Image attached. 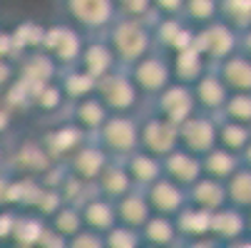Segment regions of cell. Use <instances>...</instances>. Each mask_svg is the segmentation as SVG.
Returning <instances> with one entry per match:
<instances>
[{"label": "cell", "instance_id": "obj_1", "mask_svg": "<svg viewBox=\"0 0 251 248\" xmlns=\"http://www.w3.org/2000/svg\"><path fill=\"white\" fill-rule=\"evenodd\" d=\"M104 40L117 55L120 67H132L137 60H142L147 52L154 50V38H152V25L150 18H117L104 32Z\"/></svg>", "mask_w": 251, "mask_h": 248}, {"label": "cell", "instance_id": "obj_2", "mask_svg": "<svg viewBox=\"0 0 251 248\" xmlns=\"http://www.w3.org/2000/svg\"><path fill=\"white\" fill-rule=\"evenodd\" d=\"M62 20L73 23L85 35H102L120 15L115 0H55Z\"/></svg>", "mask_w": 251, "mask_h": 248}, {"label": "cell", "instance_id": "obj_3", "mask_svg": "<svg viewBox=\"0 0 251 248\" xmlns=\"http://www.w3.org/2000/svg\"><path fill=\"white\" fill-rule=\"evenodd\" d=\"M35 136L40 139L43 149L48 152V157L55 164H65L77 149H82L92 139V134L87 129H82L80 124H75L73 119H67V117H57V119L43 122V129Z\"/></svg>", "mask_w": 251, "mask_h": 248}, {"label": "cell", "instance_id": "obj_4", "mask_svg": "<svg viewBox=\"0 0 251 248\" xmlns=\"http://www.w3.org/2000/svg\"><path fill=\"white\" fill-rule=\"evenodd\" d=\"M92 139L112 159H125L139 149V114H110Z\"/></svg>", "mask_w": 251, "mask_h": 248}, {"label": "cell", "instance_id": "obj_5", "mask_svg": "<svg viewBox=\"0 0 251 248\" xmlns=\"http://www.w3.org/2000/svg\"><path fill=\"white\" fill-rule=\"evenodd\" d=\"M97 97L115 114H139L147 102L125 67H117L115 72H110L97 82Z\"/></svg>", "mask_w": 251, "mask_h": 248}, {"label": "cell", "instance_id": "obj_6", "mask_svg": "<svg viewBox=\"0 0 251 248\" xmlns=\"http://www.w3.org/2000/svg\"><path fill=\"white\" fill-rule=\"evenodd\" d=\"M85 43H87V35L80 27H75L73 23L60 18L55 23H48L40 50H45L57 62V67L65 69V67H75L80 62Z\"/></svg>", "mask_w": 251, "mask_h": 248}, {"label": "cell", "instance_id": "obj_7", "mask_svg": "<svg viewBox=\"0 0 251 248\" xmlns=\"http://www.w3.org/2000/svg\"><path fill=\"white\" fill-rule=\"evenodd\" d=\"M194 47L211 65H217V62H222V60H226V57H231L234 52L241 50V30L234 27L231 23H226L224 18H219L209 25L197 27Z\"/></svg>", "mask_w": 251, "mask_h": 248}, {"label": "cell", "instance_id": "obj_8", "mask_svg": "<svg viewBox=\"0 0 251 248\" xmlns=\"http://www.w3.org/2000/svg\"><path fill=\"white\" fill-rule=\"evenodd\" d=\"M129 77L134 80L137 90L142 92L147 102L152 97H157L174 77H172V65H169V55H164L162 50H152L142 60H137L132 67H127Z\"/></svg>", "mask_w": 251, "mask_h": 248}, {"label": "cell", "instance_id": "obj_9", "mask_svg": "<svg viewBox=\"0 0 251 248\" xmlns=\"http://www.w3.org/2000/svg\"><path fill=\"white\" fill-rule=\"evenodd\" d=\"M179 147V127L159 117L150 107L139 112V149L154 157H167Z\"/></svg>", "mask_w": 251, "mask_h": 248}, {"label": "cell", "instance_id": "obj_10", "mask_svg": "<svg viewBox=\"0 0 251 248\" xmlns=\"http://www.w3.org/2000/svg\"><path fill=\"white\" fill-rule=\"evenodd\" d=\"M150 25H152L154 47L162 50L164 55H174L179 50H187L197 40V27L189 20H184L182 15H157V13H152Z\"/></svg>", "mask_w": 251, "mask_h": 248}, {"label": "cell", "instance_id": "obj_11", "mask_svg": "<svg viewBox=\"0 0 251 248\" xmlns=\"http://www.w3.org/2000/svg\"><path fill=\"white\" fill-rule=\"evenodd\" d=\"M147 107L152 112H157L159 117L169 119L172 124H182L187 122L194 112H199L197 107V97H194V90L192 85H182V82H169L157 97H152L147 102Z\"/></svg>", "mask_w": 251, "mask_h": 248}, {"label": "cell", "instance_id": "obj_12", "mask_svg": "<svg viewBox=\"0 0 251 248\" xmlns=\"http://www.w3.org/2000/svg\"><path fill=\"white\" fill-rule=\"evenodd\" d=\"M179 147H184L199 157L219 147V117L194 112L187 122L179 124Z\"/></svg>", "mask_w": 251, "mask_h": 248}, {"label": "cell", "instance_id": "obj_13", "mask_svg": "<svg viewBox=\"0 0 251 248\" xmlns=\"http://www.w3.org/2000/svg\"><path fill=\"white\" fill-rule=\"evenodd\" d=\"M52 166H55V161L48 157V152L43 149L38 136H27V139L18 141V144H10V171L13 174L43 179Z\"/></svg>", "mask_w": 251, "mask_h": 248}, {"label": "cell", "instance_id": "obj_14", "mask_svg": "<svg viewBox=\"0 0 251 248\" xmlns=\"http://www.w3.org/2000/svg\"><path fill=\"white\" fill-rule=\"evenodd\" d=\"M112 161V157L107 154L95 139H90L82 149H77L73 157L65 161V169L77 176L80 181H85L87 186H95V181L102 176V171L107 169V164Z\"/></svg>", "mask_w": 251, "mask_h": 248}, {"label": "cell", "instance_id": "obj_15", "mask_svg": "<svg viewBox=\"0 0 251 248\" xmlns=\"http://www.w3.org/2000/svg\"><path fill=\"white\" fill-rule=\"evenodd\" d=\"M192 90H194V97H197L199 112H206V114H214V117L222 114L224 104H226V99L231 94V90L226 87V82L222 80L219 69L214 65L192 85Z\"/></svg>", "mask_w": 251, "mask_h": 248}, {"label": "cell", "instance_id": "obj_16", "mask_svg": "<svg viewBox=\"0 0 251 248\" xmlns=\"http://www.w3.org/2000/svg\"><path fill=\"white\" fill-rule=\"evenodd\" d=\"M77 67H82L87 75H92L100 82L102 77L115 72L120 67V62H117V55L110 47V43L104 40V35H87V43H85V50L80 55Z\"/></svg>", "mask_w": 251, "mask_h": 248}, {"label": "cell", "instance_id": "obj_17", "mask_svg": "<svg viewBox=\"0 0 251 248\" xmlns=\"http://www.w3.org/2000/svg\"><path fill=\"white\" fill-rule=\"evenodd\" d=\"M15 62H18V80L25 82L30 90L40 87V85H48V82L57 80V75H60L57 62L45 50L23 52L20 57H15Z\"/></svg>", "mask_w": 251, "mask_h": 248}, {"label": "cell", "instance_id": "obj_18", "mask_svg": "<svg viewBox=\"0 0 251 248\" xmlns=\"http://www.w3.org/2000/svg\"><path fill=\"white\" fill-rule=\"evenodd\" d=\"M147 199H150V206L154 214H164V216H176L187 203H189V194L182 184L172 181L169 176H162L154 184H150L145 189Z\"/></svg>", "mask_w": 251, "mask_h": 248}, {"label": "cell", "instance_id": "obj_19", "mask_svg": "<svg viewBox=\"0 0 251 248\" xmlns=\"http://www.w3.org/2000/svg\"><path fill=\"white\" fill-rule=\"evenodd\" d=\"M77 206H80L85 228H92V231H97V233H107V231H112V228L120 224L115 201L107 199V196H102L100 191H95V186L90 189V194H87Z\"/></svg>", "mask_w": 251, "mask_h": 248}, {"label": "cell", "instance_id": "obj_20", "mask_svg": "<svg viewBox=\"0 0 251 248\" xmlns=\"http://www.w3.org/2000/svg\"><path fill=\"white\" fill-rule=\"evenodd\" d=\"M211 238L219 243H236L249 238V216L239 206L226 203L224 208L211 214Z\"/></svg>", "mask_w": 251, "mask_h": 248}, {"label": "cell", "instance_id": "obj_21", "mask_svg": "<svg viewBox=\"0 0 251 248\" xmlns=\"http://www.w3.org/2000/svg\"><path fill=\"white\" fill-rule=\"evenodd\" d=\"M162 166H164V176H169L176 184H182L184 189H189L192 184H197L204 176L201 157L184 149V147H176L172 154H167L162 159Z\"/></svg>", "mask_w": 251, "mask_h": 248}, {"label": "cell", "instance_id": "obj_22", "mask_svg": "<svg viewBox=\"0 0 251 248\" xmlns=\"http://www.w3.org/2000/svg\"><path fill=\"white\" fill-rule=\"evenodd\" d=\"M67 97L60 87L57 80L48 82V85H40L30 92V114H35L40 122H50V119H57L65 114L67 110Z\"/></svg>", "mask_w": 251, "mask_h": 248}, {"label": "cell", "instance_id": "obj_23", "mask_svg": "<svg viewBox=\"0 0 251 248\" xmlns=\"http://www.w3.org/2000/svg\"><path fill=\"white\" fill-rule=\"evenodd\" d=\"M110 114H112V112L107 110V104H104L97 94H92V97H85V99H77V102H70L62 117L73 119V122L80 124L82 129H87L90 134H95V132L107 122V117H110Z\"/></svg>", "mask_w": 251, "mask_h": 248}, {"label": "cell", "instance_id": "obj_24", "mask_svg": "<svg viewBox=\"0 0 251 248\" xmlns=\"http://www.w3.org/2000/svg\"><path fill=\"white\" fill-rule=\"evenodd\" d=\"M120 161L127 166L134 186H139V189H147L150 184H154L157 179H162V176H164L162 157H154V154H150L145 149H137L129 157L120 159Z\"/></svg>", "mask_w": 251, "mask_h": 248}, {"label": "cell", "instance_id": "obj_25", "mask_svg": "<svg viewBox=\"0 0 251 248\" xmlns=\"http://www.w3.org/2000/svg\"><path fill=\"white\" fill-rule=\"evenodd\" d=\"M169 65H172V77L174 82H182V85H194L206 69L211 67V62L192 45L187 50H179L174 55H169Z\"/></svg>", "mask_w": 251, "mask_h": 248}, {"label": "cell", "instance_id": "obj_26", "mask_svg": "<svg viewBox=\"0 0 251 248\" xmlns=\"http://www.w3.org/2000/svg\"><path fill=\"white\" fill-rule=\"evenodd\" d=\"M189 194V203L209 211V214H214V211H219L229 203V194H226V181H219V179H211V176H201V179L197 184H192L187 189Z\"/></svg>", "mask_w": 251, "mask_h": 248}, {"label": "cell", "instance_id": "obj_27", "mask_svg": "<svg viewBox=\"0 0 251 248\" xmlns=\"http://www.w3.org/2000/svg\"><path fill=\"white\" fill-rule=\"evenodd\" d=\"M115 208H117V219L120 224L125 226H132V228H142L147 224V219L154 214L152 206H150V199L145 194V189L134 186L129 194H125L122 199L115 201Z\"/></svg>", "mask_w": 251, "mask_h": 248}, {"label": "cell", "instance_id": "obj_28", "mask_svg": "<svg viewBox=\"0 0 251 248\" xmlns=\"http://www.w3.org/2000/svg\"><path fill=\"white\" fill-rule=\"evenodd\" d=\"M179 238L187 241H201V238H211V214L194 203H187L179 214L174 216Z\"/></svg>", "mask_w": 251, "mask_h": 248}, {"label": "cell", "instance_id": "obj_29", "mask_svg": "<svg viewBox=\"0 0 251 248\" xmlns=\"http://www.w3.org/2000/svg\"><path fill=\"white\" fill-rule=\"evenodd\" d=\"M214 67L219 69L222 80L226 82V87L231 92H251V57L244 50L217 62Z\"/></svg>", "mask_w": 251, "mask_h": 248}, {"label": "cell", "instance_id": "obj_30", "mask_svg": "<svg viewBox=\"0 0 251 248\" xmlns=\"http://www.w3.org/2000/svg\"><path fill=\"white\" fill-rule=\"evenodd\" d=\"M134 189V181H132V176L127 171V166L120 161V159H112L110 164H107V169L102 171V176L95 181V191H100L102 196L107 199H122L125 194H129Z\"/></svg>", "mask_w": 251, "mask_h": 248}, {"label": "cell", "instance_id": "obj_31", "mask_svg": "<svg viewBox=\"0 0 251 248\" xmlns=\"http://www.w3.org/2000/svg\"><path fill=\"white\" fill-rule=\"evenodd\" d=\"M142 238H145L147 248H172L179 241V231L172 216L164 214H152L147 219V224L139 228Z\"/></svg>", "mask_w": 251, "mask_h": 248}, {"label": "cell", "instance_id": "obj_32", "mask_svg": "<svg viewBox=\"0 0 251 248\" xmlns=\"http://www.w3.org/2000/svg\"><path fill=\"white\" fill-rule=\"evenodd\" d=\"M201 166L204 174L211 176V179H219V181H229L231 176L241 169V154L224 149V147H214L211 152H206L201 157Z\"/></svg>", "mask_w": 251, "mask_h": 248}, {"label": "cell", "instance_id": "obj_33", "mask_svg": "<svg viewBox=\"0 0 251 248\" xmlns=\"http://www.w3.org/2000/svg\"><path fill=\"white\" fill-rule=\"evenodd\" d=\"M57 82L67 97V102H77V99H85V97H92L97 94V80L92 75H87L82 67H65L60 69L57 75Z\"/></svg>", "mask_w": 251, "mask_h": 248}, {"label": "cell", "instance_id": "obj_34", "mask_svg": "<svg viewBox=\"0 0 251 248\" xmlns=\"http://www.w3.org/2000/svg\"><path fill=\"white\" fill-rule=\"evenodd\" d=\"M45 23L38 20H20L18 25L10 27V38H13V57H20L23 52L30 50H40L43 47V38H45Z\"/></svg>", "mask_w": 251, "mask_h": 248}, {"label": "cell", "instance_id": "obj_35", "mask_svg": "<svg viewBox=\"0 0 251 248\" xmlns=\"http://www.w3.org/2000/svg\"><path fill=\"white\" fill-rule=\"evenodd\" d=\"M48 226H50L55 233H60L62 238L70 241L75 233H80V231L85 228V221H82V214H80V206L65 201V203L55 211V214L48 219Z\"/></svg>", "mask_w": 251, "mask_h": 248}, {"label": "cell", "instance_id": "obj_36", "mask_svg": "<svg viewBox=\"0 0 251 248\" xmlns=\"http://www.w3.org/2000/svg\"><path fill=\"white\" fill-rule=\"evenodd\" d=\"M249 139H251V127L249 124H241V122H231V119L219 117V147L241 154L244 147L249 144Z\"/></svg>", "mask_w": 251, "mask_h": 248}, {"label": "cell", "instance_id": "obj_37", "mask_svg": "<svg viewBox=\"0 0 251 248\" xmlns=\"http://www.w3.org/2000/svg\"><path fill=\"white\" fill-rule=\"evenodd\" d=\"M184 20H189L194 27L209 25L222 18V3L219 0H184Z\"/></svg>", "mask_w": 251, "mask_h": 248}, {"label": "cell", "instance_id": "obj_38", "mask_svg": "<svg viewBox=\"0 0 251 248\" xmlns=\"http://www.w3.org/2000/svg\"><path fill=\"white\" fill-rule=\"evenodd\" d=\"M226 194H229V203L239 206V208H251V169L241 164V169L226 181Z\"/></svg>", "mask_w": 251, "mask_h": 248}, {"label": "cell", "instance_id": "obj_39", "mask_svg": "<svg viewBox=\"0 0 251 248\" xmlns=\"http://www.w3.org/2000/svg\"><path fill=\"white\" fill-rule=\"evenodd\" d=\"M219 117L251 127V92H231Z\"/></svg>", "mask_w": 251, "mask_h": 248}, {"label": "cell", "instance_id": "obj_40", "mask_svg": "<svg viewBox=\"0 0 251 248\" xmlns=\"http://www.w3.org/2000/svg\"><path fill=\"white\" fill-rule=\"evenodd\" d=\"M104 241H107V248H145V238H142L139 228H132L125 224H117L112 231H107Z\"/></svg>", "mask_w": 251, "mask_h": 248}, {"label": "cell", "instance_id": "obj_41", "mask_svg": "<svg viewBox=\"0 0 251 248\" xmlns=\"http://www.w3.org/2000/svg\"><path fill=\"white\" fill-rule=\"evenodd\" d=\"M219 3H222V18L226 23H231L239 30L251 25V0H219Z\"/></svg>", "mask_w": 251, "mask_h": 248}, {"label": "cell", "instance_id": "obj_42", "mask_svg": "<svg viewBox=\"0 0 251 248\" xmlns=\"http://www.w3.org/2000/svg\"><path fill=\"white\" fill-rule=\"evenodd\" d=\"M115 8L120 18H142L147 20L154 8H152V0H115Z\"/></svg>", "mask_w": 251, "mask_h": 248}, {"label": "cell", "instance_id": "obj_43", "mask_svg": "<svg viewBox=\"0 0 251 248\" xmlns=\"http://www.w3.org/2000/svg\"><path fill=\"white\" fill-rule=\"evenodd\" d=\"M67 248H107V241H104V233L82 228L80 233H75L67 241Z\"/></svg>", "mask_w": 251, "mask_h": 248}, {"label": "cell", "instance_id": "obj_44", "mask_svg": "<svg viewBox=\"0 0 251 248\" xmlns=\"http://www.w3.org/2000/svg\"><path fill=\"white\" fill-rule=\"evenodd\" d=\"M15 132H18V114L3 102V97H0V139L13 141Z\"/></svg>", "mask_w": 251, "mask_h": 248}, {"label": "cell", "instance_id": "obj_45", "mask_svg": "<svg viewBox=\"0 0 251 248\" xmlns=\"http://www.w3.org/2000/svg\"><path fill=\"white\" fill-rule=\"evenodd\" d=\"M18 82V62L13 57H0V94Z\"/></svg>", "mask_w": 251, "mask_h": 248}, {"label": "cell", "instance_id": "obj_46", "mask_svg": "<svg viewBox=\"0 0 251 248\" xmlns=\"http://www.w3.org/2000/svg\"><path fill=\"white\" fill-rule=\"evenodd\" d=\"M152 8L157 15H182L184 0H152Z\"/></svg>", "mask_w": 251, "mask_h": 248}, {"label": "cell", "instance_id": "obj_47", "mask_svg": "<svg viewBox=\"0 0 251 248\" xmlns=\"http://www.w3.org/2000/svg\"><path fill=\"white\" fill-rule=\"evenodd\" d=\"M0 57H13V38H10V27L0 20ZM15 60V57H13Z\"/></svg>", "mask_w": 251, "mask_h": 248}, {"label": "cell", "instance_id": "obj_48", "mask_svg": "<svg viewBox=\"0 0 251 248\" xmlns=\"http://www.w3.org/2000/svg\"><path fill=\"white\" fill-rule=\"evenodd\" d=\"M10 144H13V141L0 139V174L10 171Z\"/></svg>", "mask_w": 251, "mask_h": 248}, {"label": "cell", "instance_id": "obj_49", "mask_svg": "<svg viewBox=\"0 0 251 248\" xmlns=\"http://www.w3.org/2000/svg\"><path fill=\"white\" fill-rule=\"evenodd\" d=\"M241 50L251 57V25L241 30Z\"/></svg>", "mask_w": 251, "mask_h": 248}, {"label": "cell", "instance_id": "obj_50", "mask_svg": "<svg viewBox=\"0 0 251 248\" xmlns=\"http://www.w3.org/2000/svg\"><path fill=\"white\" fill-rule=\"evenodd\" d=\"M241 164L251 169V139H249V144H246V147H244V152H241Z\"/></svg>", "mask_w": 251, "mask_h": 248}, {"label": "cell", "instance_id": "obj_51", "mask_svg": "<svg viewBox=\"0 0 251 248\" xmlns=\"http://www.w3.org/2000/svg\"><path fill=\"white\" fill-rule=\"evenodd\" d=\"M246 216H249V238H251V208H246Z\"/></svg>", "mask_w": 251, "mask_h": 248}, {"label": "cell", "instance_id": "obj_52", "mask_svg": "<svg viewBox=\"0 0 251 248\" xmlns=\"http://www.w3.org/2000/svg\"><path fill=\"white\" fill-rule=\"evenodd\" d=\"M0 248H15L13 243H0Z\"/></svg>", "mask_w": 251, "mask_h": 248}]
</instances>
